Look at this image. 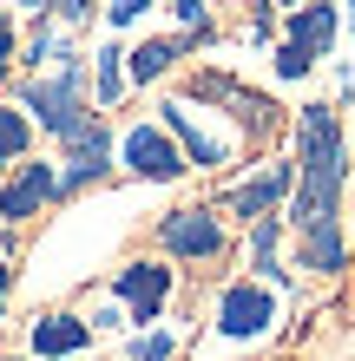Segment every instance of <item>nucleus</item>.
<instances>
[{
  "label": "nucleus",
  "mask_w": 355,
  "mask_h": 361,
  "mask_svg": "<svg viewBox=\"0 0 355 361\" xmlns=\"http://www.w3.org/2000/svg\"><path fill=\"white\" fill-rule=\"evenodd\" d=\"M342 190H349V138L336 105H303L296 112V190H289V230L342 224Z\"/></svg>",
  "instance_id": "f257e3e1"
},
{
  "label": "nucleus",
  "mask_w": 355,
  "mask_h": 361,
  "mask_svg": "<svg viewBox=\"0 0 355 361\" xmlns=\"http://www.w3.org/2000/svg\"><path fill=\"white\" fill-rule=\"evenodd\" d=\"M13 105H20V112H27L53 145L73 138L79 125L99 112V105H92V66L73 53V59H59V66H47V73H13Z\"/></svg>",
  "instance_id": "f03ea898"
},
{
  "label": "nucleus",
  "mask_w": 355,
  "mask_h": 361,
  "mask_svg": "<svg viewBox=\"0 0 355 361\" xmlns=\"http://www.w3.org/2000/svg\"><path fill=\"white\" fill-rule=\"evenodd\" d=\"M184 99H198V105H217L224 118H231V132H243V138H277L283 132V105L270 99V92H250L237 73H224V66H204V73H191L184 79Z\"/></svg>",
  "instance_id": "7ed1b4c3"
},
{
  "label": "nucleus",
  "mask_w": 355,
  "mask_h": 361,
  "mask_svg": "<svg viewBox=\"0 0 355 361\" xmlns=\"http://www.w3.org/2000/svg\"><path fill=\"white\" fill-rule=\"evenodd\" d=\"M152 243L172 263H217L231 250V230H224V217L211 204H178V210H164L152 224Z\"/></svg>",
  "instance_id": "20e7f679"
},
{
  "label": "nucleus",
  "mask_w": 355,
  "mask_h": 361,
  "mask_svg": "<svg viewBox=\"0 0 355 361\" xmlns=\"http://www.w3.org/2000/svg\"><path fill=\"white\" fill-rule=\"evenodd\" d=\"M158 125L178 138V152L191 158V171H224V164L237 158V138H243V132H224V125H211V118H204V105L184 99V92H172V99L158 105Z\"/></svg>",
  "instance_id": "39448f33"
},
{
  "label": "nucleus",
  "mask_w": 355,
  "mask_h": 361,
  "mask_svg": "<svg viewBox=\"0 0 355 361\" xmlns=\"http://www.w3.org/2000/svg\"><path fill=\"white\" fill-rule=\"evenodd\" d=\"M66 204V184H59V164L53 158H20L7 178H0V224L7 230H27L40 217Z\"/></svg>",
  "instance_id": "423d86ee"
},
{
  "label": "nucleus",
  "mask_w": 355,
  "mask_h": 361,
  "mask_svg": "<svg viewBox=\"0 0 355 361\" xmlns=\"http://www.w3.org/2000/svg\"><path fill=\"white\" fill-rule=\"evenodd\" d=\"M59 184H66V197H79V190H99L112 171H119V138H112V125L106 112H92L86 125H79L73 138H59Z\"/></svg>",
  "instance_id": "0eeeda50"
},
{
  "label": "nucleus",
  "mask_w": 355,
  "mask_h": 361,
  "mask_svg": "<svg viewBox=\"0 0 355 361\" xmlns=\"http://www.w3.org/2000/svg\"><path fill=\"white\" fill-rule=\"evenodd\" d=\"M119 171L138 178V184H178L184 171H191V158L178 152V138L164 132L158 118H132L119 132Z\"/></svg>",
  "instance_id": "6e6552de"
},
{
  "label": "nucleus",
  "mask_w": 355,
  "mask_h": 361,
  "mask_svg": "<svg viewBox=\"0 0 355 361\" xmlns=\"http://www.w3.org/2000/svg\"><path fill=\"white\" fill-rule=\"evenodd\" d=\"M211 329L224 335V342H263V335L277 329V289L257 283V276L224 283L217 302H211Z\"/></svg>",
  "instance_id": "1a4fd4ad"
},
{
  "label": "nucleus",
  "mask_w": 355,
  "mask_h": 361,
  "mask_svg": "<svg viewBox=\"0 0 355 361\" xmlns=\"http://www.w3.org/2000/svg\"><path fill=\"white\" fill-rule=\"evenodd\" d=\"M172 289H178L172 257H132V263H119V269H112V295L125 302L132 329H152L158 315H164V302H172Z\"/></svg>",
  "instance_id": "9d476101"
},
{
  "label": "nucleus",
  "mask_w": 355,
  "mask_h": 361,
  "mask_svg": "<svg viewBox=\"0 0 355 361\" xmlns=\"http://www.w3.org/2000/svg\"><path fill=\"white\" fill-rule=\"evenodd\" d=\"M289 190H296V158H270L250 178L224 184V210H231L237 224H257V217H277L289 204Z\"/></svg>",
  "instance_id": "9b49d317"
},
{
  "label": "nucleus",
  "mask_w": 355,
  "mask_h": 361,
  "mask_svg": "<svg viewBox=\"0 0 355 361\" xmlns=\"http://www.w3.org/2000/svg\"><path fill=\"white\" fill-rule=\"evenodd\" d=\"M92 335L99 329L79 309H40L33 322H27V355L33 361H79V355L92 348Z\"/></svg>",
  "instance_id": "f8f14e48"
},
{
  "label": "nucleus",
  "mask_w": 355,
  "mask_h": 361,
  "mask_svg": "<svg viewBox=\"0 0 355 361\" xmlns=\"http://www.w3.org/2000/svg\"><path fill=\"white\" fill-rule=\"evenodd\" d=\"M336 33H342V7H329V0H303V7H289L283 39H296L309 59H329V53H336Z\"/></svg>",
  "instance_id": "ddd939ff"
},
{
  "label": "nucleus",
  "mask_w": 355,
  "mask_h": 361,
  "mask_svg": "<svg viewBox=\"0 0 355 361\" xmlns=\"http://www.w3.org/2000/svg\"><path fill=\"white\" fill-rule=\"evenodd\" d=\"M296 269H309V276H342L349 269V230L342 224L296 230Z\"/></svg>",
  "instance_id": "4468645a"
},
{
  "label": "nucleus",
  "mask_w": 355,
  "mask_h": 361,
  "mask_svg": "<svg viewBox=\"0 0 355 361\" xmlns=\"http://www.w3.org/2000/svg\"><path fill=\"white\" fill-rule=\"evenodd\" d=\"M198 47L184 33H164V39H138L132 53H125V73H132V86H158L164 73L178 66V59H191Z\"/></svg>",
  "instance_id": "2eb2a0df"
},
{
  "label": "nucleus",
  "mask_w": 355,
  "mask_h": 361,
  "mask_svg": "<svg viewBox=\"0 0 355 361\" xmlns=\"http://www.w3.org/2000/svg\"><path fill=\"white\" fill-rule=\"evenodd\" d=\"M86 66H92V105H99V112H119L125 92H132V73H125V47H119V39H106V47H99Z\"/></svg>",
  "instance_id": "dca6fc26"
},
{
  "label": "nucleus",
  "mask_w": 355,
  "mask_h": 361,
  "mask_svg": "<svg viewBox=\"0 0 355 361\" xmlns=\"http://www.w3.org/2000/svg\"><path fill=\"white\" fill-rule=\"evenodd\" d=\"M250 269H257V283H270V289L289 283V269H283V217L250 224Z\"/></svg>",
  "instance_id": "f3484780"
},
{
  "label": "nucleus",
  "mask_w": 355,
  "mask_h": 361,
  "mask_svg": "<svg viewBox=\"0 0 355 361\" xmlns=\"http://www.w3.org/2000/svg\"><path fill=\"white\" fill-rule=\"evenodd\" d=\"M33 132H40V125L20 112V105H13V99H0V178H7L20 158H33Z\"/></svg>",
  "instance_id": "a211bd4d"
},
{
  "label": "nucleus",
  "mask_w": 355,
  "mask_h": 361,
  "mask_svg": "<svg viewBox=\"0 0 355 361\" xmlns=\"http://www.w3.org/2000/svg\"><path fill=\"white\" fill-rule=\"evenodd\" d=\"M164 7H172V20L198 39V47H211V39H217V20H211V7H204V0H164Z\"/></svg>",
  "instance_id": "6ab92c4d"
},
{
  "label": "nucleus",
  "mask_w": 355,
  "mask_h": 361,
  "mask_svg": "<svg viewBox=\"0 0 355 361\" xmlns=\"http://www.w3.org/2000/svg\"><path fill=\"white\" fill-rule=\"evenodd\" d=\"M172 355H178V335H172V329H158V322H152V329H138V335H132V348H125V361H172Z\"/></svg>",
  "instance_id": "aec40b11"
},
{
  "label": "nucleus",
  "mask_w": 355,
  "mask_h": 361,
  "mask_svg": "<svg viewBox=\"0 0 355 361\" xmlns=\"http://www.w3.org/2000/svg\"><path fill=\"white\" fill-rule=\"evenodd\" d=\"M47 20L66 27V33H86L92 20H99V0H47Z\"/></svg>",
  "instance_id": "412c9836"
},
{
  "label": "nucleus",
  "mask_w": 355,
  "mask_h": 361,
  "mask_svg": "<svg viewBox=\"0 0 355 361\" xmlns=\"http://www.w3.org/2000/svg\"><path fill=\"white\" fill-rule=\"evenodd\" d=\"M270 66H277V79H289V86H296V79H309V73H316V59H309V53L296 47V39H283Z\"/></svg>",
  "instance_id": "4be33fe9"
},
{
  "label": "nucleus",
  "mask_w": 355,
  "mask_h": 361,
  "mask_svg": "<svg viewBox=\"0 0 355 361\" xmlns=\"http://www.w3.org/2000/svg\"><path fill=\"white\" fill-rule=\"evenodd\" d=\"M158 0H106V27H138Z\"/></svg>",
  "instance_id": "5701e85b"
},
{
  "label": "nucleus",
  "mask_w": 355,
  "mask_h": 361,
  "mask_svg": "<svg viewBox=\"0 0 355 361\" xmlns=\"http://www.w3.org/2000/svg\"><path fill=\"white\" fill-rule=\"evenodd\" d=\"M13 73H20V33L0 27V86H13Z\"/></svg>",
  "instance_id": "b1692460"
},
{
  "label": "nucleus",
  "mask_w": 355,
  "mask_h": 361,
  "mask_svg": "<svg viewBox=\"0 0 355 361\" xmlns=\"http://www.w3.org/2000/svg\"><path fill=\"white\" fill-rule=\"evenodd\" d=\"M7 309H13V257H0V322H7Z\"/></svg>",
  "instance_id": "393cba45"
},
{
  "label": "nucleus",
  "mask_w": 355,
  "mask_h": 361,
  "mask_svg": "<svg viewBox=\"0 0 355 361\" xmlns=\"http://www.w3.org/2000/svg\"><path fill=\"white\" fill-rule=\"evenodd\" d=\"M250 39H270V33H277V13H270V7H257V13H250V27H243Z\"/></svg>",
  "instance_id": "a878e982"
},
{
  "label": "nucleus",
  "mask_w": 355,
  "mask_h": 361,
  "mask_svg": "<svg viewBox=\"0 0 355 361\" xmlns=\"http://www.w3.org/2000/svg\"><path fill=\"white\" fill-rule=\"evenodd\" d=\"M342 99H355V66H342Z\"/></svg>",
  "instance_id": "bb28decb"
},
{
  "label": "nucleus",
  "mask_w": 355,
  "mask_h": 361,
  "mask_svg": "<svg viewBox=\"0 0 355 361\" xmlns=\"http://www.w3.org/2000/svg\"><path fill=\"white\" fill-rule=\"evenodd\" d=\"M0 27H13V0H0Z\"/></svg>",
  "instance_id": "cd10ccee"
},
{
  "label": "nucleus",
  "mask_w": 355,
  "mask_h": 361,
  "mask_svg": "<svg viewBox=\"0 0 355 361\" xmlns=\"http://www.w3.org/2000/svg\"><path fill=\"white\" fill-rule=\"evenodd\" d=\"M13 7H27V13H47V0H13Z\"/></svg>",
  "instance_id": "c85d7f7f"
},
{
  "label": "nucleus",
  "mask_w": 355,
  "mask_h": 361,
  "mask_svg": "<svg viewBox=\"0 0 355 361\" xmlns=\"http://www.w3.org/2000/svg\"><path fill=\"white\" fill-rule=\"evenodd\" d=\"M270 7H303V0H270Z\"/></svg>",
  "instance_id": "c756f323"
},
{
  "label": "nucleus",
  "mask_w": 355,
  "mask_h": 361,
  "mask_svg": "<svg viewBox=\"0 0 355 361\" xmlns=\"http://www.w3.org/2000/svg\"><path fill=\"white\" fill-rule=\"evenodd\" d=\"M0 361H33V355H0Z\"/></svg>",
  "instance_id": "7c9ffc66"
},
{
  "label": "nucleus",
  "mask_w": 355,
  "mask_h": 361,
  "mask_svg": "<svg viewBox=\"0 0 355 361\" xmlns=\"http://www.w3.org/2000/svg\"><path fill=\"white\" fill-rule=\"evenodd\" d=\"M349 27H355V0H349Z\"/></svg>",
  "instance_id": "2f4dec72"
},
{
  "label": "nucleus",
  "mask_w": 355,
  "mask_h": 361,
  "mask_svg": "<svg viewBox=\"0 0 355 361\" xmlns=\"http://www.w3.org/2000/svg\"><path fill=\"white\" fill-rule=\"evenodd\" d=\"M79 361H86V355H79Z\"/></svg>",
  "instance_id": "473e14b6"
}]
</instances>
